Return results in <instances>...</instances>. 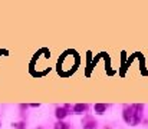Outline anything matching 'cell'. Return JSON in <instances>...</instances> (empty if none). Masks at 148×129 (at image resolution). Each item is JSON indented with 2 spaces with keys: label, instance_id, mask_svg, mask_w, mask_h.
Here are the masks:
<instances>
[{
  "label": "cell",
  "instance_id": "1",
  "mask_svg": "<svg viewBox=\"0 0 148 129\" xmlns=\"http://www.w3.org/2000/svg\"><path fill=\"white\" fill-rule=\"evenodd\" d=\"M143 118V105L135 103L131 106H127L124 109V119L128 125H137Z\"/></svg>",
  "mask_w": 148,
  "mask_h": 129
},
{
  "label": "cell",
  "instance_id": "2",
  "mask_svg": "<svg viewBox=\"0 0 148 129\" xmlns=\"http://www.w3.org/2000/svg\"><path fill=\"white\" fill-rule=\"evenodd\" d=\"M86 109H88V105L86 103H76L73 106V113H84Z\"/></svg>",
  "mask_w": 148,
  "mask_h": 129
},
{
  "label": "cell",
  "instance_id": "3",
  "mask_svg": "<svg viewBox=\"0 0 148 129\" xmlns=\"http://www.w3.org/2000/svg\"><path fill=\"white\" fill-rule=\"evenodd\" d=\"M66 116H68L66 108H58V109H56V118H58V119H63V118H66Z\"/></svg>",
  "mask_w": 148,
  "mask_h": 129
},
{
  "label": "cell",
  "instance_id": "4",
  "mask_svg": "<svg viewBox=\"0 0 148 129\" xmlns=\"http://www.w3.org/2000/svg\"><path fill=\"white\" fill-rule=\"evenodd\" d=\"M105 111H106V105H105V103H97V105H95V112H97L98 115H102Z\"/></svg>",
  "mask_w": 148,
  "mask_h": 129
},
{
  "label": "cell",
  "instance_id": "5",
  "mask_svg": "<svg viewBox=\"0 0 148 129\" xmlns=\"http://www.w3.org/2000/svg\"><path fill=\"white\" fill-rule=\"evenodd\" d=\"M84 128L85 129H95L97 128V124H95L92 119H86V124L84 125Z\"/></svg>",
  "mask_w": 148,
  "mask_h": 129
},
{
  "label": "cell",
  "instance_id": "6",
  "mask_svg": "<svg viewBox=\"0 0 148 129\" xmlns=\"http://www.w3.org/2000/svg\"><path fill=\"white\" fill-rule=\"evenodd\" d=\"M55 129H69V126H68V124H65V122H58L56 125H55Z\"/></svg>",
  "mask_w": 148,
  "mask_h": 129
},
{
  "label": "cell",
  "instance_id": "7",
  "mask_svg": "<svg viewBox=\"0 0 148 129\" xmlns=\"http://www.w3.org/2000/svg\"><path fill=\"white\" fill-rule=\"evenodd\" d=\"M23 126H25V125H23V124H20V125H19V129H23Z\"/></svg>",
  "mask_w": 148,
  "mask_h": 129
},
{
  "label": "cell",
  "instance_id": "8",
  "mask_svg": "<svg viewBox=\"0 0 148 129\" xmlns=\"http://www.w3.org/2000/svg\"><path fill=\"white\" fill-rule=\"evenodd\" d=\"M38 129H42V128H38Z\"/></svg>",
  "mask_w": 148,
  "mask_h": 129
},
{
  "label": "cell",
  "instance_id": "9",
  "mask_svg": "<svg viewBox=\"0 0 148 129\" xmlns=\"http://www.w3.org/2000/svg\"><path fill=\"white\" fill-rule=\"evenodd\" d=\"M105 129H109V128H105Z\"/></svg>",
  "mask_w": 148,
  "mask_h": 129
}]
</instances>
